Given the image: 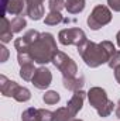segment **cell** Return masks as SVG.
<instances>
[{"label":"cell","instance_id":"obj_9","mask_svg":"<svg viewBox=\"0 0 120 121\" xmlns=\"http://www.w3.org/2000/svg\"><path fill=\"white\" fill-rule=\"evenodd\" d=\"M24 7V0H1V16H21Z\"/></svg>","mask_w":120,"mask_h":121},{"label":"cell","instance_id":"obj_12","mask_svg":"<svg viewBox=\"0 0 120 121\" xmlns=\"http://www.w3.org/2000/svg\"><path fill=\"white\" fill-rule=\"evenodd\" d=\"M13 30H11V21L6 16H1V24H0V39L3 44H7L13 38Z\"/></svg>","mask_w":120,"mask_h":121},{"label":"cell","instance_id":"obj_14","mask_svg":"<svg viewBox=\"0 0 120 121\" xmlns=\"http://www.w3.org/2000/svg\"><path fill=\"white\" fill-rule=\"evenodd\" d=\"M11 97L18 103H26L31 99V91L27 87H23V86L17 85L14 91H13V94H11Z\"/></svg>","mask_w":120,"mask_h":121},{"label":"cell","instance_id":"obj_6","mask_svg":"<svg viewBox=\"0 0 120 121\" xmlns=\"http://www.w3.org/2000/svg\"><path fill=\"white\" fill-rule=\"evenodd\" d=\"M58 39L62 45H75V47H81L85 41H86V34L83 30L74 27V28H65L61 30L58 34Z\"/></svg>","mask_w":120,"mask_h":121},{"label":"cell","instance_id":"obj_3","mask_svg":"<svg viewBox=\"0 0 120 121\" xmlns=\"http://www.w3.org/2000/svg\"><path fill=\"white\" fill-rule=\"evenodd\" d=\"M88 99H89L90 106L97 111V114L100 117H107L113 113V110L116 108V104L109 100L106 90L102 87H90L88 91Z\"/></svg>","mask_w":120,"mask_h":121},{"label":"cell","instance_id":"obj_2","mask_svg":"<svg viewBox=\"0 0 120 121\" xmlns=\"http://www.w3.org/2000/svg\"><path fill=\"white\" fill-rule=\"evenodd\" d=\"M58 52L57 42L52 34L41 32L35 41H32L24 51H18L17 54H28L31 59L40 65H47L52 62L55 54Z\"/></svg>","mask_w":120,"mask_h":121},{"label":"cell","instance_id":"obj_10","mask_svg":"<svg viewBox=\"0 0 120 121\" xmlns=\"http://www.w3.org/2000/svg\"><path fill=\"white\" fill-rule=\"evenodd\" d=\"M26 1V14L31 20H41L44 16V0H24Z\"/></svg>","mask_w":120,"mask_h":121},{"label":"cell","instance_id":"obj_19","mask_svg":"<svg viewBox=\"0 0 120 121\" xmlns=\"http://www.w3.org/2000/svg\"><path fill=\"white\" fill-rule=\"evenodd\" d=\"M24 27H27V20L24 18V16H16L11 20V30H13L14 34L23 31Z\"/></svg>","mask_w":120,"mask_h":121},{"label":"cell","instance_id":"obj_20","mask_svg":"<svg viewBox=\"0 0 120 121\" xmlns=\"http://www.w3.org/2000/svg\"><path fill=\"white\" fill-rule=\"evenodd\" d=\"M42 100H44V103H45V104L52 106V104H57V103L60 101L61 96H60V93H57V91L48 90V91H45V94L42 96Z\"/></svg>","mask_w":120,"mask_h":121},{"label":"cell","instance_id":"obj_21","mask_svg":"<svg viewBox=\"0 0 120 121\" xmlns=\"http://www.w3.org/2000/svg\"><path fill=\"white\" fill-rule=\"evenodd\" d=\"M54 114H55V121H72L74 120V117L69 114L66 107H60L57 111H54Z\"/></svg>","mask_w":120,"mask_h":121},{"label":"cell","instance_id":"obj_23","mask_svg":"<svg viewBox=\"0 0 120 121\" xmlns=\"http://www.w3.org/2000/svg\"><path fill=\"white\" fill-rule=\"evenodd\" d=\"M40 117L41 121H55V114L45 108H40Z\"/></svg>","mask_w":120,"mask_h":121},{"label":"cell","instance_id":"obj_17","mask_svg":"<svg viewBox=\"0 0 120 121\" xmlns=\"http://www.w3.org/2000/svg\"><path fill=\"white\" fill-rule=\"evenodd\" d=\"M35 68H34V63L30 62V63H24L20 66V76L24 79V80H32L34 78V73H35Z\"/></svg>","mask_w":120,"mask_h":121},{"label":"cell","instance_id":"obj_28","mask_svg":"<svg viewBox=\"0 0 120 121\" xmlns=\"http://www.w3.org/2000/svg\"><path fill=\"white\" fill-rule=\"evenodd\" d=\"M115 113H116V116H117V118H120V99H119V101H117V104H116V108H115Z\"/></svg>","mask_w":120,"mask_h":121},{"label":"cell","instance_id":"obj_29","mask_svg":"<svg viewBox=\"0 0 120 121\" xmlns=\"http://www.w3.org/2000/svg\"><path fill=\"white\" fill-rule=\"evenodd\" d=\"M116 41H117V45L120 47V31L117 32V35H116Z\"/></svg>","mask_w":120,"mask_h":121},{"label":"cell","instance_id":"obj_30","mask_svg":"<svg viewBox=\"0 0 120 121\" xmlns=\"http://www.w3.org/2000/svg\"><path fill=\"white\" fill-rule=\"evenodd\" d=\"M72 121H82V120H78V118H74Z\"/></svg>","mask_w":120,"mask_h":121},{"label":"cell","instance_id":"obj_1","mask_svg":"<svg viewBox=\"0 0 120 121\" xmlns=\"http://www.w3.org/2000/svg\"><path fill=\"white\" fill-rule=\"evenodd\" d=\"M116 51L117 49L110 41H102L100 44H96L86 39L81 47H78V52L81 58L89 68H99L100 65L107 63L110 56Z\"/></svg>","mask_w":120,"mask_h":121},{"label":"cell","instance_id":"obj_13","mask_svg":"<svg viewBox=\"0 0 120 121\" xmlns=\"http://www.w3.org/2000/svg\"><path fill=\"white\" fill-rule=\"evenodd\" d=\"M17 85H18L17 82H14V80H9L4 75L0 76V91H1L3 96H6V97H11V94H13V91H14V89H16Z\"/></svg>","mask_w":120,"mask_h":121},{"label":"cell","instance_id":"obj_26","mask_svg":"<svg viewBox=\"0 0 120 121\" xmlns=\"http://www.w3.org/2000/svg\"><path fill=\"white\" fill-rule=\"evenodd\" d=\"M0 52H1L0 62H6V60H7V58H9V51H7V48H6L4 45H1V47H0Z\"/></svg>","mask_w":120,"mask_h":121},{"label":"cell","instance_id":"obj_27","mask_svg":"<svg viewBox=\"0 0 120 121\" xmlns=\"http://www.w3.org/2000/svg\"><path fill=\"white\" fill-rule=\"evenodd\" d=\"M115 78H116L117 83L120 85V66H117V68L115 69Z\"/></svg>","mask_w":120,"mask_h":121},{"label":"cell","instance_id":"obj_15","mask_svg":"<svg viewBox=\"0 0 120 121\" xmlns=\"http://www.w3.org/2000/svg\"><path fill=\"white\" fill-rule=\"evenodd\" d=\"M86 1L85 0H66L65 1V9L69 14H79L83 11Z\"/></svg>","mask_w":120,"mask_h":121},{"label":"cell","instance_id":"obj_4","mask_svg":"<svg viewBox=\"0 0 120 121\" xmlns=\"http://www.w3.org/2000/svg\"><path fill=\"white\" fill-rule=\"evenodd\" d=\"M88 26L90 30H99L102 27H105L106 24H109L112 21V11L107 6L103 4H97L92 13L88 16Z\"/></svg>","mask_w":120,"mask_h":121},{"label":"cell","instance_id":"obj_7","mask_svg":"<svg viewBox=\"0 0 120 121\" xmlns=\"http://www.w3.org/2000/svg\"><path fill=\"white\" fill-rule=\"evenodd\" d=\"M31 82H32L34 87H37V89H40V90H45V89L51 85V82H52V73H51V70H50L48 68L40 66V68L35 70L34 78H32Z\"/></svg>","mask_w":120,"mask_h":121},{"label":"cell","instance_id":"obj_22","mask_svg":"<svg viewBox=\"0 0 120 121\" xmlns=\"http://www.w3.org/2000/svg\"><path fill=\"white\" fill-rule=\"evenodd\" d=\"M65 1L66 0H50L48 1V9L50 11H60L65 9Z\"/></svg>","mask_w":120,"mask_h":121},{"label":"cell","instance_id":"obj_11","mask_svg":"<svg viewBox=\"0 0 120 121\" xmlns=\"http://www.w3.org/2000/svg\"><path fill=\"white\" fill-rule=\"evenodd\" d=\"M62 82H64V87L66 90L78 91L82 90V87L85 85V78H83V75H79L75 78H62Z\"/></svg>","mask_w":120,"mask_h":121},{"label":"cell","instance_id":"obj_25","mask_svg":"<svg viewBox=\"0 0 120 121\" xmlns=\"http://www.w3.org/2000/svg\"><path fill=\"white\" fill-rule=\"evenodd\" d=\"M107 4L113 11H120V0H107Z\"/></svg>","mask_w":120,"mask_h":121},{"label":"cell","instance_id":"obj_16","mask_svg":"<svg viewBox=\"0 0 120 121\" xmlns=\"http://www.w3.org/2000/svg\"><path fill=\"white\" fill-rule=\"evenodd\" d=\"M69 20L68 18H64V16L61 14L60 11H50L45 18H44V23L47 26H57V24H61V23H68Z\"/></svg>","mask_w":120,"mask_h":121},{"label":"cell","instance_id":"obj_8","mask_svg":"<svg viewBox=\"0 0 120 121\" xmlns=\"http://www.w3.org/2000/svg\"><path fill=\"white\" fill-rule=\"evenodd\" d=\"M88 96V93H85L83 90H78L74 91L71 100L66 103V110L69 111V114L75 118V116L82 110V106H83V101H85V97Z\"/></svg>","mask_w":120,"mask_h":121},{"label":"cell","instance_id":"obj_5","mask_svg":"<svg viewBox=\"0 0 120 121\" xmlns=\"http://www.w3.org/2000/svg\"><path fill=\"white\" fill-rule=\"evenodd\" d=\"M52 63L62 73V78H75V76H78V66H76L75 60L71 56H68L66 54L58 51L55 54L54 59H52Z\"/></svg>","mask_w":120,"mask_h":121},{"label":"cell","instance_id":"obj_24","mask_svg":"<svg viewBox=\"0 0 120 121\" xmlns=\"http://www.w3.org/2000/svg\"><path fill=\"white\" fill-rule=\"evenodd\" d=\"M107 65H109V68H112V69H116L117 66H120V51H116V52L110 56Z\"/></svg>","mask_w":120,"mask_h":121},{"label":"cell","instance_id":"obj_18","mask_svg":"<svg viewBox=\"0 0 120 121\" xmlns=\"http://www.w3.org/2000/svg\"><path fill=\"white\" fill-rule=\"evenodd\" d=\"M21 121H41L40 117V108H27L21 114Z\"/></svg>","mask_w":120,"mask_h":121}]
</instances>
